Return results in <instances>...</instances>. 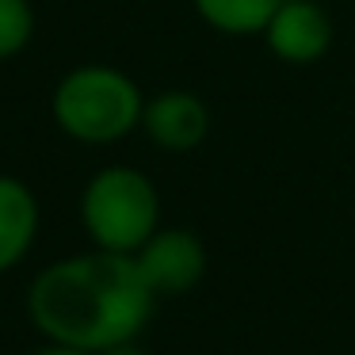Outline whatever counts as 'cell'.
Listing matches in <instances>:
<instances>
[{
    "label": "cell",
    "mask_w": 355,
    "mask_h": 355,
    "mask_svg": "<svg viewBox=\"0 0 355 355\" xmlns=\"http://www.w3.org/2000/svg\"><path fill=\"white\" fill-rule=\"evenodd\" d=\"M141 130L164 153H191L210 134V107L187 88H164L157 96H146Z\"/></svg>",
    "instance_id": "6"
},
{
    "label": "cell",
    "mask_w": 355,
    "mask_h": 355,
    "mask_svg": "<svg viewBox=\"0 0 355 355\" xmlns=\"http://www.w3.org/2000/svg\"><path fill=\"white\" fill-rule=\"evenodd\" d=\"M100 355H149V352L138 344V340H126V344H115V347H107V352H100Z\"/></svg>",
    "instance_id": "10"
},
{
    "label": "cell",
    "mask_w": 355,
    "mask_h": 355,
    "mask_svg": "<svg viewBox=\"0 0 355 355\" xmlns=\"http://www.w3.org/2000/svg\"><path fill=\"white\" fill-rule=\"evenodd\" d=\"M283 0H191L195 16L218 35H233V39H248V35H263L268 19Z\"/></svg>",
    "instance_id": "8"
},
{
    "label": "cell",
    "mask_w": 355,
    "mask_h": 355,
    "mask_svg": "<svg viewBox=\"0 0 355 355\" xmlns=\"http://www.w3.org/2000/svg\"><path fill=\"white\" fill-rule=\"evenodd\" d=\"M141 96L138 80L107 62L73 65L50 96V115L65 138L80 146H115L141 130Z\"/></svg>",
    "instance_id": "2"
},
{
    "label": "cell",
    "mask_w": 355,
    "mask_h": 355,
    "mask_svg": "<svg viewBox=\"0 0 355 355\" xmlns=\"http://www.w3.org/2000/svg\"><path fill=\"white\" fill-rule=\"evenodd\" d=\"M157 309V294L141 279L134 256L73 252L46 263L27 286V317L46 344L77 352H107L138 340Z\"/></svg>",
    "instance_id": "1"
},
{
    "label": "cell",
    "mask_w": 355,
    "mask_h": 355,
    "mask_svg": "<svg viewBox=\"0 0 355 355\" xmlns=\"http://www.w3.org/2000/svg\"><path fill=\"white\" fill-rule=\"evenodd\" d=\"M35 4L31 0H0V62L19 58L35 39Z\"/></svg>",
    "instance_id": "9"
},
{
    "label": "cell",
    "mask_w": 355,
    "mask_h": 355,
    "mask_svg": "<svg viewBox=\"0 0 355 355\" xmlns=\"http://www.w3.org/2000/svg\"><path fill=\"white\" fill-rule=\"evenodd\" d=\"M31 355H92V352H77V347H65V344H42Z\"/></svg>",
    "instance_id": "11"
},
{
    "label": "cell",
    "mask_w": 355,
    "mask_h": 355,
    "mask_svg": "<svg viewBox=\"0 0 355 355\" xmlns=\"http://www.w3.org/2000/svg\"><path fill=\"white\" fill-rule=\"evenodd\" d=\"M42 210L35 191L19 176L0 172V275L27 260V252L39 241Z\"/></svg>",
    "instance_id": "7"
},
{
    "label": "cell",
    "mask_w": 355,
    "mask_h": 355,
    "mask_svg": "<svg viewBox=\"0 0 355 355\" xmlns=\"http://www.w3.org/2000/svg\"><path fill=\"white\" fill-rule=\"evenodd\" d=\"M263 42L283 65H313L332 46V16L324 0H283L263 27Z\"/></svg>",
    "instance_id": "5"
},
{
    "label": "cell",
    "mask_w": 355,
    "mask_h": 355,
    "mask_svg": "<svg viewBox=\"0 0 355 355\" xmlns=\"http://www.w3.org/2000/svg\"><path fill=\"white\" fill-rule=\"evenodd\" d=\"M134 263L157 298H180L207 275V245L184 225H161L134 252Z\"/></svg>",
    "instance_id": "4"
},
{
    "label": "cell",
    "mask_w": 355,
    "mask_h": 355,
    "mask_svg": "<svg viewBox=\"0 0 355 355\" xmlns=\"http://www.w3.org/2000/svg\"><path fill=\"white\" fill-rule=\"evenodd\" d=\"M77 214L92 248L134 256L161 230V195L141 168L107 164L80 187Z\"/></svg>",
    "instance_id": "3"
}]
</instances>
